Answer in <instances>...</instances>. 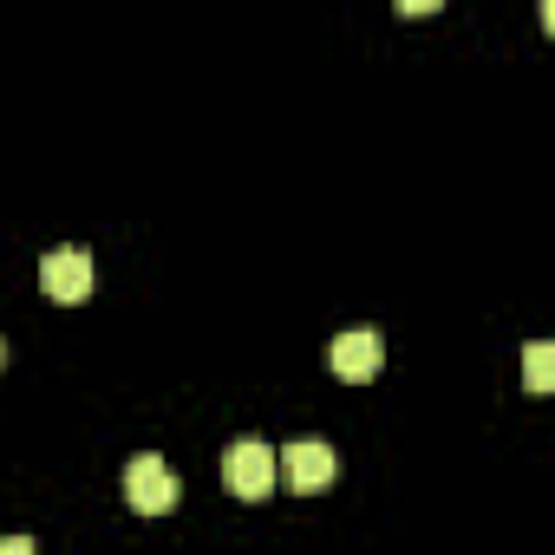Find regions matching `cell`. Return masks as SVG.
<instances>
[{
  "label": "cell",
  "instance_id": "4",
  "mask_svg": "<svg viewBox=\"0 0 555 555\" xmlns=\"http://www.w3.org/2000/svg\"><path fill=\"white\" fill-rule=\"evenodd\" d=\"M274 477H282L288 490H327V483H334V451H327L321 438H301V444L282 451Z\"/></svg>",
  "mask_w": 555,
  "mask_h": 555
},
{
  "label": "cell",
  "instance_id": "3",
  "mask_svg": "<svg viewBox=\"0 0 555 555\" xmlns=\"http://www.w3.org/2000/svg\"><path fill=\"white\" fill-rule=\"evenodd\" d=\"M92 282H99V274H92V255H86V248H53V255L40 261V288H47L60 308H79V301L92 295Z\"/></svg>",
  "mask_w": 555,
  "mask_h": 555
},
{
  "label": "cell",
  "instance_id": "8",
  "mask_svg": "<svg viewBox=\"0 0 555 555\" xmlns=\"http://www.w3.org/2000/svg\"><path fill=\"white\" fill-rule=\"evenodd\" d=\"M444 0H399V14H438Z\"/></svg>",
  "mask_w": 555,
  "mask_h": 555
},
{
  "label": "cell",
  "instance_id": "7",
  "mask_svg": "<svg viewBox=\"0 0 555 555\" xmlns=\"http://www.w3.org/2000/svg\"><path fill=\"white\" fill-rule=\"evenodd\" d=\"M0 555H34V535H0Z\"/></svg>",
  "mask_w": 555,
  "mask_h": 555
},
{
  "label": "cell",
  "instance_id": "1",
  "mask_svg": "<svg viewBox=\"0 0 555 555\" xmlns=\"http://www.w3.org/2000/svg\"><path fill=\"white\" fill-rule=\"evenodd\" d=\"M222 483H229V496L261 503V496L274 490V451H268L261 438H235V444L222 451Z\"/></svg>",
  "mask_w": 555,
  "mask_h": 555
},
{
  "label": "cell",
  "instance_id": "2",
  "mask_svg": "<svg viewBox=\"0 0 555 555\" xmlns=\"http://www.w3.org/2000/svg\"><path fill=\"white\" fill-rule=\"evenodd\" d=\"M125 496H131L138 516H170L183 490H177V470H170L164 457H138V464L125 470Z\"/></svg>",
  "mask_w": 555,
  "mask_h": 555
},
{
  "label": "cell",
  "instance_id": "6",
  "mask_svg": "<svg viewBox=\"0 0 555 555\" xmlns=\"http://www.w3.org/2000/svg\"><path fill=\"white\" fill-rule=\"evenodd\" d=\"M522 386H529V392H548V386H555V347H548V340H529V353H522Z\"/></svg>",
  "mask_w": 555,
  "mask_h": 555
},
{
  "label": "cell",
  "instance_id": "5",
  "mask_svg": "<svg viewBox=\"0 0 555 555\" xmlns=\"http://www.w3.org/2000/svg\"><path fill=\"white\" fill-rule=\"evenodd\" d=\"M327 366H334L340 379H373V373L386 366V340H379L373 327H353V334H340V340L327 347Z\"/></svg>",
  "mask_w": 555,
  "mask_h": 555
}]
</instances>
